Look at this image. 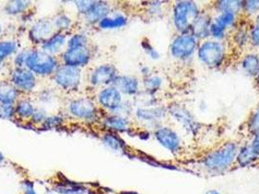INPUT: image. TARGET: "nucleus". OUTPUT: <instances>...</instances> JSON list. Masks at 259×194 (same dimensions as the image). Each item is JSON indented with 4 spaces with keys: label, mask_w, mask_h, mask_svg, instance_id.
I'll return each instance as SVG.
<instances>
[{
    "label": "nucleus",
    "mask_w": 259,
    "mask_h": 194,
    "mask_svg": "<svg viewBox=\"0 0 259 194\" xmlns=\"http://www.w3.org/2000/svg\"><path fill=\"white\" fill-rule=\"evenodd\" d=\"M13 83L20 89L24 91H30L35 86V77L31 71L26 69H17L14 71Z\"/></svg>",
    "instance_id": "16"
},
{
    "label": "nucleus",
    "mask_w": 259,
    "mask_h": 194,
    "mask_svg": "<svg viewBox=\"0 0 259 194\" xmlns=\"http://www.w3.org/2000/svg\"><path fill=\"white\" fill-rule=\"evenodd\" d=\"M127 24V19L123 16H117L115 18H104L100 22V27L104 29L119 28Z\"/></svg>",
    "instance_id": "30"
},
{
    "label": "nucleus",
    "mask_w": 259,
    "mask_h": 194,
    "mask_svg": "<svg viewBox=\"0 0 259 194\" xmlns=\"http://www.w3.org/2000/svg\"><path fill=\"white\" fill-rule=\"evenodd\" d=\"M142 47L144 50V52H146L148 54V56L152 59H159L160 57V53L158 52V51H156V49H154V47L150 44V42L148 40H143L142 42Z\"/></svg>",
    "instance_id": "36"
},
{
    "label": "nucleus",
    "mask_w": 259,
    "mask_h": 194,
    "mask_svg": "<svg viewBox=\"0 0 259 194\" xmlns=\"http://www.w3.org/2000/svg\"><path fill=\"white\" fill-rule=\"evenodd\" d=\"M239 148L240 145L236 141L222 143L200 158V165L209 174H223L236 165Z\"/></svg>",
    "instance_id": "1"
},
{
    "label": "nucleus",
    "mask_w": 259,
    "mask_h": 194,
    "mask_svg": "<svg viewBox=\"0 0 259 194\" xmlns=\"http://www.w3.org/2000/svg\"><path fill=\"white\" fill-rule=\"evenodd\" d=\"M154 137L164 149L168 150L169 153L177 155L182 150V141L178 132L169 126L161 125L154 130Z\"/></svg>",
    "instance_id": "7"
},
{
    "label": "nucleus",
    "mask_w": 259,
    "mask_h": 194,
    "mask_svg": "<svg viewBox=\"0 0 259 194\" xmlns=\"http://www.w3.org/2000/svg\"><path fill=\"white\" fill-rule=\"evenodd\" d=\"M259 13V0L243 1L242 14L246 17H251Z\"/></svg>",
    "instance_id": "32"
},
{
    "label": "nucleus",
    "mask_w": 259,
    "mask_h": 194,
    "mask_svg": "<svg viewBox=\"0 0 259 194\" xmlns=\"http://www.w3.org/2000/svg\"><path fill=\"white\" fill-rule=\"evenodd\" d=\"M168 115L171 116L188 134L197 136L201 130L200 122L192 113L182 104L172 103L167 107Z\"/></svg>",
    "instance_id": "5"
},
{
    "label": "nucleus",
    "mask_w": 259,
    "mask_h": 194,
    "mask_svg": "<svg viewBox=\"0 0 259 194\" xmlns=\"http://www.w3.org/2000/svg\"><path fill=\"white\" fill-rule=\"evenodd\" d=\"M24 189H25V194H37L34 190L33 183L30 181H25L24 182Z\"/></svg>",
    "instance_id": "43"
},
{
    "label": "nucleus",
    "mask_w": 259,
    "mask_h": 194,
    "mask_svg": "<svg viewBox=\"0 0 259 194\" xmlns=\"http://www.w3.org/2000/svg\"><path fill=\"white\" fill-rule=\"evenodd\" d=\"M254 81H255V85H256V87H257V89L259 90V70L256 77L254 78Z\"/></svg>",
    "instance_id": "46"
},
{
    "label": "nucleus",
    "mask_w": 259,
    "mask_h": 194,
    "mask_svg": "<svg viewBox=\"0 0 259 194\" xmlns=\"http://www.w3.org/2000/svg\"><path fill=\"white\" fill-rule=\"evenodd\" d=\"M249 44H251L253 47L259 48V25L257 24L250 26Z\"/></svg>",
    "instance_id": "38"
},
{
    "label": "nucleus",
    "mask_w": 259,
    "mask_h": 194,
    "mask_svg": "<svg viewBox=\"0 0 259 194\" xmlns=\"http://www.w3.org/2000/svg\"><path fill=\"white\" fill-rule=\"evenodd\" d=\"M99 100L104 108L109 109L113 112H118V110L123 105L121 92L114 87L107 88L101 91L99 94Z\"/></svg>",
    "instance_id": "11"
},
{
    "label": "nucleus",
    "mask_w": 259,
    "mask_h": 194,
    "mask_svg": "<svg viewBox=\"0 0 259 194\" xmlns=\"http://www.w3.org/2000/svg\"><path fill=\"white\" fill-rule=\"evenodd\" d=\"M26 64L31 71L37 74L48 75L55 70L57 61L47 52L34 51L27 54Z\"/></svg>",
    "instance_id": "6"
},
{
    "label": "nucleus",
    "mask_w": 259,
    "mask_h": 194,
    "mask_svg": "<svg viewBox=\"0 0 259 194\" xmlns=\"http://www.w3.org/2000/svg\"><path fill=\"white\" fill-rule=\"evenodd\" d=\"M18 96V91L16 89L8 85L0 86V102L2 104L12 105Z\"/></svg>",
    "instance_id": "29"
},
{
    "label": "nucleus",
    "mask_w": 259,
    "mask_h": 194,
    "mask_svg": "<svg viewBox=\"0 0 259 194\" xmlns=\"http://www.w3.org/2000/svg\"><path fill=\"white\" fill-rule=\"evenodd\" d=\"M249 29L250 26L238 24L231 33V39L235 48L243 49L249 44Z\"/></svg>",
    "instance_id": "18"
},
{
    "label": "nucleus",
    "mask_w": 259,
    "mask_h": 194,
    "mask_svg": "<svg viewBox=\"0 0 259 194\" xmlns=\"http://www.w3.org/2000/svg\"><path fill=\"white\" fill-rule=\"evenodd\" d=\"M109 13V7L104 2H95L94 6L92 7L91 10L86 14V17L89 22L96 23L101 22L106 18V16Z\"/></svg>",
    "instance_id": "23"
},
{
    "label": "nucleus",
    "mask_w": 259,
    "mask_h": 194,
    "mask_svg": "<svg viewBox=\"0 0 259 194\" xmlns=\"http://www.w3.org/2000/svg\"><path fill=\"white\" fill-rule=\"evenodd\" d=\"M104 142L112 150L115 151H124L126 149L125 142L118 136L113 133H108L104 137Z\"/></svg>",
    "instance_id": "31"
},
{
    "label": "nucleus",
    "mask_w": 259,
    "mask_h": 194,
    "mask_svg": "<svg viewBox=\"0 0 259 194\" xmlns=\"http://www.w3.org/2000/svg\"><path fill=\"white\" fill-rule=\"evenodd\" d=\"M105 125L109 130L118 131V132H124L130 130V123L128 119L124 116H109L105 119Z\"/></svg>",
    "instance_id": "25"
},
{
    "label": "nucleus",
    "mask_w": 259,
    "mask_h": 194,
    "mask_svg": "<svg viewBox=\"0 0 259 194\" xmlns=\"http://www.w3.org/2000/svg\"><path fill=\"white\" fill-rule=\"evenodd\" d=\"M241 67L247 76L256 77L259 70L258 54L252 52L245 54L241 60Z\"/></svg>",
    "instance_id": "19"
},
{
    "label": "nucleus",
    "mask_w": 259,
    "mask_h": 194,
    "mask_svg": "<svg viewBox=\"0 0 259 194\" xmlns=\"http://www.w3.org/2000/svg\"><path fill=\"white\" fill-rule=\"evenodd\" d=\"M15 113L14 107L10 104H3L0 107V117L2 118H10Z\"/></svg>",
    "instance_id": "39"
},
{
    "label": "nucleus",
    "mask_w": 259,
    "mask_h": 194,
    "mask_svg": "<svg viewBox=\"0 0 259 194\" xmlns=\"http://www.w3.org/2000/svg\"><path fill=\"white\" fill-rule=\"evenodd\" d=\"M249 144H250L252 150L254 151V153L259 156V133L253 135V136L250 138Z\"/></svg>",
    "instance_id": "42"
},
{
    "label": "nucleus",
    "mask_w": 259,
    "mask_h": 194,
    "mask_svg": "<svg viewBox=\"0 0 259 194\" xmlns=\"http://www.w3.org/2000/svg\"><path fill=\"white\" fill-rule=\"evenodd\" d=\"M256 164H259V156L254 153L249 142L241 145L236 157V165L246 168Z\"/></svg>",
    "instance_id": "12"
},
{
    "label": "nucleus",
    "mask_w": 259,
    "mask_h": 194,
    "mask_svg": "<svg viewBox=\"0 0 259 194\" xmlns=\"http://www.w3.org/2000/svg\"><path fill=\"white\" fill-rule=\"evenodd\" d=\"M244 130L247 135L250 136V138L259 133V103L250 112L249 116H247L244 124Z\"/></svg>",
    "instance_id": "24"
},
{
    "label": "nucleus",
    "mask_w": 259,
    "mask_h": 194,
    "mask_svg": "<svg viewBox=\"0 0 259 194\" xmlns=\"http://www.w3.org/2000/svg\"><path fill=\"white\" fill-rule=\"evenodd\" d=\"M56 25L59 28H67L70 25V21L65 16H60L56 21Z\"/></svg>",
    "instance_id": "41"
},
{
    "label": "nucleus",
    "mask_w": 259,
    "mask_h": 194,
    "mask_svg": "<svg viewBox=\"0 0 259 194\" xmlns=\"http://www.w3.org/2000/svg\"><path fill=\"white\" fill-rule=\"evenodd\" d=\"M52 32V26L47 21H40L32 27L30 31V37L34 42H42Z\"/></svg>",
    "instance_id": "22"
},
{
    "label": "nucleus",
    "mask_w": 259,
    "mask_h": 194,
    "mask_svg": "<svg viewBox=\"0 0 259 194\" xmlns=\"http://www.w3.org/2000/svg\"><path fill=\"white\" fill-rule=\"evenodd\" d=\"M28 5L26 1H12L6 6V11L9 14H18L23 12Z\"/></svg>",
    "instance_id": "34"
},
{
    "label": "nucleus",
    "mask_w": 259,
    "mask_h": 194,
    "mask_svg": "<svg viewBox=\"0 0 259 194\" xmlns=\"http://www.w3.org/2000/svg\"><path fill=\"white\" fill-rule=\"evenodd\" d=\"M70 112L78 117L91 118L96 114L94 103L88 99H79L70 105Z\"/></svg>",
    "instance_id": "17"
},
{
    "label": "nucleus",
    "mask_w": 259,
    "mask_h": 194,
    "mask_svg": "<svg viewBox=\"0 0 259 194\" xmlns=\"http://www.w3.org/2000/svg\"><path fill=\"white\" fill-rule=\"evenodd\" d=\"M212 22V18L207 12L201 11L197 19L195 20L192 27L190 29V33L194 35L196 38L200 40H207L209 35V28Z\"/></svg>",
    "instance_id": "10"
},
{
    "label": "nucleus",
    "mask_w": 259,
    "mask_h": 194,
    "mask_svg": "<svg viewBox=\"0 0 259 194\" xmlns=\"http://www.w3.org/2000/svg\"><path fill=\"white\" fill-rule=\"evenodd\" d=\"M16 49H17V46H16V43L14 42H1L0 43V60L12 54L16 51Z\"/></svg>",
    "instance_id": "33"
},
{
    "label": "nucleus",
    "mask_w": 259,
    "mask_h": 194,
    "mask_svg": "<svg viewBox=\"0 0 259 194\" xmlns=\"http://www.w3.org/2000/svg\"><path fill=\"white\" fill-rule=\"evenodd\" d=\"M197 55L201 63L208 68H220L227 56V48L222 41L204 40L199 44Z\"/></svg>",
    "instance_id": "3"
},
{
    "label": "nucleus",
    "mask_w": 259,
    "mask_h": 194,
    "mask_svg": "<svg viewBox=\"0 0 259 194\" xmlns=\"http://www.w3.org/2000/svg\"><path fill=\"white\" fill-rule=\"evenodd\" d=\"M27 54H28V53H21V54L17 57V59H16V63L18 65H20V66H21V65H23V63H26Z\"/></svg>",
    "instance_id": "44"
},
{
    "label": "nucleus",
    "mask_w": 259,
    "mask_h": 194,
    "mask_svg": "<svg viewBox=\"0 0 259 194\" xmlns=\"http://www.w3.org/2000/svg\"><path fill=\"white\" fill-rule=\"evenodd\" d=\"M56 82L66 90L76 88L80 81V71L76 67L64 66L58 70L55 76Z\"/></svg>",
    "instance_id": "8"
},
{
    "label": "nucleus",
    "mask_w": 259,
    "mask_h": 194,
    "mask_svg": "<svg viewBox=\"0 0 259 194\" xmlns=\"http://www.w3.org/2000/svg\"><path fill=\"white\" fill-rule=\"evenodd\" d=\"M3 159H4V157H3V155H2V154L0 153V163L3 161Z\"/></svg>",
    "instance_id": "48"
},
{
    "label": "nucleus",
    "mask_w": 259,
    "mask_h": 194,
    "mask_svg": "<svg viewBox=\"0 0 259 194\" xmlns=\"http://www.w3.org/2000/svg\"><path fill=\"white\" fill-rule=\"evenodd\" d=\"M120 194H139L136 191H122Z\"/></svg>",
    "instance_id": "47"
},
{
    "label": "nucleus",
    "mask_w": 259,
    "mask_h": 194,
    "mask_svg": "<svg viewBox=\"0 0 259 194\" xmlns=\"http://www.w3.org/2000/svg\"><path fill=\"white\" fill-rule=\"evenodd\" d=\"M95 2L94 1H78L76 2V6H77L78 10L80 11V13L87 14L92 7L94 6Z\"/></svg>",
    "instance_id": "40"
},
{
    "label": "nucleus",
    "mask_w": 259,
    "mask_h": 194,
    "mask_svg": "<svg viewBox=\"0 0 259 194\" xmlns=\"http://www.w3.org/2000/svg\"><path fill=\"white\" fill-rule=\"evenodd\" d=\"M242 6L243 1L238 0H221L214 2L213 4L218 13H232L239 16L242 14Z\"/></svg>",
    "instance_id": "21"
},
{
    "label": "nucleus",
    "mask_w": 259,
    "mask_h": 194,
    "mask_svg": "<svg viewBox=\"0 0 259 194\" xmlns=\"http://www.w3.org/2000/svg\"><path fill=\"white\" fill-rule=\"evenodd\" d=\"M112 86L121 93L127 95H136L140 92V82L132 76H117Z\"/></svg>",
    "instance_id": "13"
},
{
    "label": "nucleus",
    "mask_w": 259,
    "mask_h": 194,
    "mask_svg": "<svg viewBox=\"0 0 259 194\" xmlns=\"http://www.w3.org/2000/svg\"><path fill=\"white\" fill-rule=\"evenodd\" d=\"M239 15L232 13H219L217 17L212 18V22L226 32H229L239 24Z\"/></svg>",
    "instance_id": "20"
},
{
    "label": "nucleus",
    "mask_w": 259,
    "mask_h": 194,
    "mask_svg": "<svg viewBox=\"0 0 259 194\" xmlns=\"http://www.w3.org/2000/svg\"><path fill=\"white\" fill-rule=\"evenodd\" d=\"M199 44V40L190 32L181 33L169 45L170 55L180 61H187L197 52Z\"/></svg>",
    "instance_id": "4"
},
{
    "label": "nucleus",
    "mask_w": 259,
    "mask_h": 194,
    "mask_svg": "<svg viewBox=\"0 0 259 194\" xmlns=\"http://www.w3.org/2000/svg\"><path fill=\"white\" fill-rule=\"evenodd\" d=\"M16 112L21 116H33V114H34V110H33L32 105L29 102H26V101L20 102L18 107H17V109H16Z\"/></svg>",
    "instance_id": "35"
},
{
    "label": "nucleus",
    "mask_w": 259,
    "mask_h": 194,
    "mask_svg": "<svg viewBox=\"0 0 259 194\" xmlns=\"http://www.w3.org/2000/svg\"><path fill=\"white\" fill-rule=\"evenodd\" d=\"M200 13L201 9L194 1H177L172 6V23L179 34L190 32Z\"/></svg>",
    "instance_id": "2"
},
{
    "label": "nucleus",
    "mask_w": 259,
    "mask_h": 194,
    "mask_svg": "<svg viewBox=\"0 0 259 194\" xmlns=\"http://www.w3.org/2000/svg\"><path fill=\"white\" fill-rule=\"evenodd\" d=\"M205 194H221L219 190H217V189H209V190H207V192Z\"/></svg>",
    "instance_id": "45"
},
{
    "label": "nucleus",
    "mask_w": 259,
    "mask_h": 194,
    "mask_svg": "<svg viewBox=\"0 0 259 194\" xmlns=\"http://www.w3.org/2000/svg\"><path fill=\"white\" fill-rule=\"evenodd\" d=\"M144 89L145 91L147 92L148 95L153 96L158 91L161 90L162 86H163V80L162 78L159 76H154V75H150L148 77H145L144 82Z\"/></svg>",
    "instance_id": "27"
},
{
    "label": "nucleus",
    "mask_w": 259,
    "mask_h": 194,
    "mask_svg": "<svg viewBox=\"0 0 259 194\" xmlns=\"http://www.w3.org/2000/svg\"><path fill=\"white\" fill-rule=\"evenodd\" d=\"M90 59V53L89 51L83 47V48H74L69 49L64 54V60L67 66L76 67L87 64Z\"/></svg>",
    "instance_id": "15"
},
{
    "label": "nucleus",
    "mask_w": 259,
    "mask_h": 194,
    "mask_svg": "<svg viewBox=\"0 0 259 194\" xmlns=\"http://www.w3.org/2000/svg\"><path fill=\"white\" fill-rule=\"evenodd\" d=\"M56 191L63 194H82L85 192V187L72 181H62L55 187Z\"/></svg>",
    "instance_id": "26"
},
{
    "label": "nucleus",
    "mask_w": 259,
    "mask_h": 194,
    "mask_svg": "<svg viewBox=\"0 0 259 194\" xmlns=\"http://www.w3.org/2000/svg\"><path fill=\"white\" fill-rule=\"evenodd\" d=\"M65 41V35L57 34L43 44V49L45 52H57L63 47Z\"/></svg>",
    "instance_id": "28"
},
{
    "label": "nucleus",
    "mask_w": 259,
    "mask_h": 194,
    "mask_svg": "<svg viewBox=\"0 0 259 194\" xmlns=\"http://www.w3.org/2000/svg\"><path fill=\"white\" fill-rule=\"evenodd\" d=\"M256 24H257V25H259V15L258 16H257V21H256Z\"/></svg>",
    "instance_id": "49"
},
{
    "label": "nucleus",
    "mask_w": 259,
    "mask_h": 194,
    "mask_svg": "<svg viewBox=\"0 0 259 194\" xmlns=\"http://www.w3.org/2000/svg\"><path fill=\"white\" fill-rule=\"evenodd\" d=\"M89 194H98V193H96V192H94V191H89Z\"/></svg>",
    "instance_id": "50"
},
{
    "label": "nucleus",
    "mask_w": 259,
    "mask_h": 194,
    "mask_svg": "<svg viewBox=\"0 0 259 194\" xmlns=\"http://www.w3.org/2000/svg\"><path fill=\"white\" fill-rule=\"evenodd\" d=\"M137 117L146 122H152L161 126L160 122L168 116V109L165 106H150L147 108L138 109Z\"/></svg>",
    "instance_id": "9"
},
{
    "label": "nucleus",
    "mask_w": 259,
    "mask_h": 194,
    "mask_svg": "<svg viewBox=\"0 0 259 194\" xmlns=\"http://www.w3.org/2000/svg\"><path fill=\"white\" fill-rule=\"evenodd\" d=\"M117 76L116 69L112 65H103L96 69V71L93 73L92 84L96 86L112 84Z\"/></svg>",
    "instance_id": "14"
},
{
    "label": "nucleus",
    "mask_w": 259,
    "mask_h": 194,
    "mask_svg": "<svg viewBox=\"0 0 259 194\" xmlns=\"http://www.w3.org/2000/svg\"><path fill=\"white\" fill-rule=\"evenodd\" d=\"M0 34H1V26H0Z\"/></svg>",
    "instance_id": "51"
},
{
    "label": "nucleus",
    "mask_w": 259,
    "mask_h": 194,
    "mask_svg": "<svg viewBox=\"0 0 259 194\" xmlns=\"http://www.w3.org/2000/svg\"><path fill=\"white\" fill-rule=\"evenodd\" d=\"M87 42V39L85 36L81 34H76L72 38L69 40L68 42V47L69 49H74V48H83L85 47Z\"/></svg>",
    "instance_id": "37"
}]
</instances>
